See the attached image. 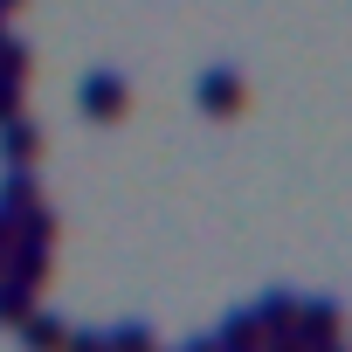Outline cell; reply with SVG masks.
<instances>
[{
    "label": "cell",
    "mask_w": 352,
    "mask_h": 352,
    "mask_svg": "<svg viewBox=\"0 0 352 352\" xmlns=\"http://www.w3.org/2000/svg\"><path fill=\"white\" fill-rule=\"evenodd\" d=\"M83 104H90V111H104V118H118V111H124V83H118V76H104V83H90V97H83Z\"/></svg>",
    "instance_id": "6da1fadb"
},
{
    "label": "cell",
    "mask_w": 352,
    "mask_h": 352,
    "mask_svg": "<svg viewBox=\"0 0 352 352\" xmlns=\"http://www.w3.org/2000/svg\"><path fill=\"white\" fill-rule=\"evenodd\" d=\"M0 318H8V324L28 318V283H21V276H14V283H0Z\"/></svg>",
    "instance_id": "7a4b0ae2"
},
{
    "label": "cell",
    "mask_w": 352,
    "mask_h": 352,
    "mask_svg": "<svg viewBox=\"0 0 352 352\" xmlns=\"http://www.w3.org/2000/svg\"><path fill=\"white\" fill-rule=\"evenodd\" d=\"M201 97H208V104H221V111H235V104H242V83H235V76H208V83H201Z\"/></svg>",
    "instance_id": "3957f363"
},
{
    "label": "cell",
    "mask_w": 352,
    "mask_h": 352,
    "mask_svg": "<svg viewBox=\"0 0 352 352\" xmlns=\"http://www.w3.org/2000/svg\"><path fill=\"white\" fill-rule=\"evenodd\" d=\"M28 345H42V352H56V345H63V324H49V318H35V324H28Z\"/></svg>",
    "instance_id": "277c9868"
},
{
    "label": "cell",
    "mask_w": 352,
    "mask_h": 352,
    "mask_svg": "<svg viewBox=\"0 0 352 352\" xmlns=\"http://www.w3.org/2000/svg\"><path fill=\"white\" fill-rule=\"evenodd\" d=\"M8 159H35V131H28V124L8 131Z\"/></svg>",
    "instance_id": "5b68a950"
},
{
    "label": "cell",
    "mask_w": 352,
    "mask_h": 352,
    "mask_svg": "<svg viewBox=\"0 0 352 352\" xmlns=\"http://www.w3.org/2000/svg\"><path fill=\"white\" fill-rule=\"evenodd\" d=\"M69 352H111V338H90L83 331V338H69Z\"/></svg>",
    "instance_id": "8992f818"
},
{
    "label": "cell",
    "mask_w": 352,
    "mask_h": 352,
    "mask_svg": "<svg viewBox=\"0 0 352 352\" xmlns=\"http://www.w3.org/2000/svg\"><path fill=\"white\" fill-rule=\"evenodd\" d=\"M0 256H8V228H0Z\"/></svg>",
    "instance_id": "52a82bcc"
}]
</instances>
